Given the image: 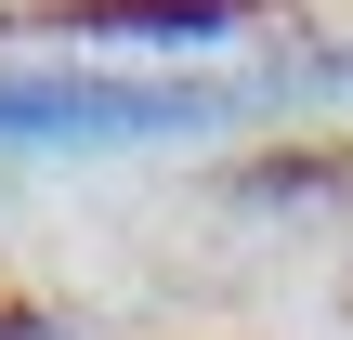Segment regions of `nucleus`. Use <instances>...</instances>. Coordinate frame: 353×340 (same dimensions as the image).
Listing matches in <instances>:
<instances>
[{
	"instance_id": "obj_1",
	"label": "nucleus",
	"mask_w": 353,
	"mask_h": 340,
	"mask_svg": "<svg viewBox=\"0 0 353 340\" xmlns=\"http://www.w3.org/2000/svg\"><path fill=\"white\" fill-rule=\"evenodd\" d=\"M183 92H105V79H0V131L26 144H92V131H170Z\"/></svg>"
},
{
	"instance_id": "obj_2",
	"label": "nucleus",
	"mask_w": 353,
	"mask_h": 340,
	"mask_svg": "<svg viewBox=\"0 0 353 340\" xmlns=\"http://www.w3.org/2000/svg\"><path fill=\"white\" fill-rule=\"evenodd\" d=\"M249 0H39V26H79V39H210Z\"/></svg>"
}]
</instances>
